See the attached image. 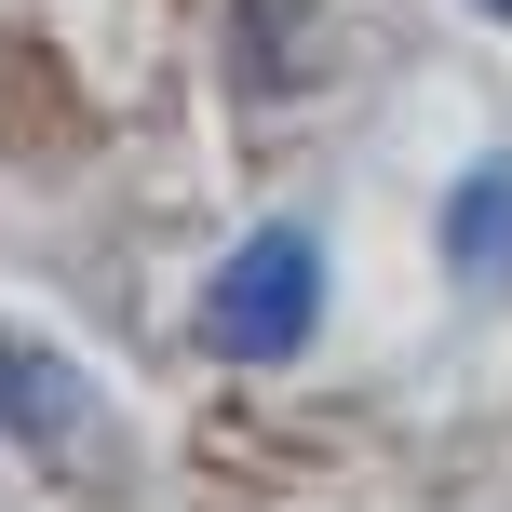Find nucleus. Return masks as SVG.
I'll use <instances>...</instances> for the list:
<instances>
[{"label": "nucleus", "instance_id": "1", "mask_svg": "<svg viewBox=\"0 0 512 512\" xmlns=\"http://www.w3.org/2000/svg\"><path fill=\"white\" fill-rule=\"evenodd\" d=\"M310 324H324V243H310L297 216H283V230H256L230 270L203 283V337H216L230 364H283Z\"/></svg>", "mask_w": 512, "mask_h": 512}, {"label": "nucleus", "instance_id": "2", "mask_svg": "<svg viewBox=\"0 0 512 512\" xmlns=\"http://www.w3.org/2000/svg\"><path fill=\"white\" fill-rule=\"evenodd\" d=\"M445 256H459L472 283L512 270V162H472V176H459V203H445Z\"/></svg>", "mask_w": 512, "mask_h": 512}, {"label": "nucleus", "instance_id": "3", "mask_svg": "<svg viewBox=\"0 0 512 512\" xmlns=\"http://www.w3.org/2000/svg\"><path fill=\"white\" fill-rule=\"evenodd\" d=\"M0 418H14V432H41V445H54V432H68V418H81V391L54 378L41 351H0Z\"/></svg>", "mask_w": 512, "mask_h": 512}, {"label": "nucleus", "instance_id": "4", "mask_svg": "<svg viewBox=\"0 0 512 512\" xmlns=\"http://www.w3.org/2000/svg\"><path fill=\"white\" fill-rule=\"evenodd\" d=\"M486 14H512V0H486Z\"/></svg>", "mask_w": 512, "mask_h": 512}]
</instances>
